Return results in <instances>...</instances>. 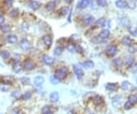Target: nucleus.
I'll list each match as a JSON object with an SVG mask.
<instances>
[{"instance_id":"1","label":"nucleus","mask_w":137,"mask_h":114,"mask_svg":"<svg viewBox=\"0 0 137 114\" xmlns=\"http://www.w3.org/2000/svg\"><path fill=\"white\" fill-rule=\"evenodd\" d=\"M68 74V70L66 67H61L56 71V77L59 80H63Z\"/></svg>"},{"instance_id":"2","label":"nucleus","mask_w":137,"mask_h":114,"mask_svg":"<svg viewBox=\"0 0 137 114\" xmlns=\"http://www.w3.org/2000/svg\"><path fill=\"white\" fill-rule=\"evenodd\" d=\"M118 52V49H117V47L114 45H109L107 49H106V53L108 56L110 57H113L115 56L117 54Z\"/></svg>"},{"instance_id":"3","label":"nucleus","mask_w":137,"mask_h":114,"mask_svg":"<svg viewBox=\"0 0 137 114\" xmlns=\"http://www.w3.org/2000/svg\"><path fill=\"white\" fill-rule=\"evenodd\" d=\"M118 23L120 24V25L124 27V28H130V20L126 16H123L120 17V18H118Z\"/></svg>"},{"instance_id":"4","label":"nucleus","mask_w":137,"mask_h":114,"mask_svg":"<svg viewBox=\"0 0 137 114\" xmlns=\"http://www.w3.org/2000/svg\"><path fill=\"white\" fill-rule=\"evenodd\" d=\"M73 71H74V74H76L78 80H81L82 78L84 75V72L82 67H80L78 65H74L73 66Z\"/></svg>"},{"instance_id":"5","label":"nucleus","mask_w":137,"mask_h":114,"mask_svg":"<svg viewBox=\"0 0 137 114\" xmlns=\"http://www.w3.org/2000/svg\"><path fill=\"white\" fill-rule=\"evenodd\" d=\"M23 67L26 70H32L35 67V64L31 60H26L23 64Z\"/></svg>"},{"instance_id":"6","label":"nucleus","mask_w":137,"mask_h":114,"mask_svg":"<svg viewBox=\"0 0 137 114\" xmlns=\"http://www.w3.org/2000/svg\"><path fill=\"white\" fill-rule=\"evenodd\" d=\"M115 5L120 9H124L128 8V2L126 0H117L115 2Z\"/></svg>"},{"instance_id":"7","label":"nucleus","mask_w":137,"mask_h":114,"mask_svg":"<svg viewBox=\"0 0 137 114\" xmlns=\"http://www.w3.org/2000/svg\"><path fill=\"white\" fill-rule=\"evenodd\" d=\"M44 83V77L43 76H37L34 79V84L37 87H42Z\"/></svg>"},{"instance_id":"8","label":"nucleus","mask_w":137,"mask_h":114,"mask_svg":"<svg viewBox=\"0 0 137 114\" xmlns=\"http://www.w3.org/2000/svg\"><path fill=\"white\" fill-rule=\"evenodd\" d=\"M124 63L126 66H128L130 67H131L132 66H133L134 63H135V57L133 55H129L127 57H126L124 59Z\"/></svg>"},{"instance_id":"9","label":"nucleus","mask_w":137,"mask_h":114,"mask_svg":"<svg viewBox=\"0 0 137 114\" xmlns=\"http://www.w3.org/2000/svg\"><path fill=\"white\" fill-rule=\"evenodd\" d=\"M94 21V18L91 15H85L83 17V22L87 26L91 25Z\"/></svg>"},{"instance_id":"10","label":"nucleus","mask_w":137,"mask_h":114,"mask_svg":"<svg viewBox=\"0 0 137 114\" xmlns=\"http://www.w3.org/2000/svg\"><path fill=\"white\" fill-rule=\"evenodd\" d=\"M19 46H20V48H22V50L27 51L30 48V42H29V41L27 39L24 38V39H22V41H21V42L19 44Z\"/></svg>"},{"instance_id":"11","label":"nucleus","mask_w":137,"mask_h":114,"mask_svg":"<svg viewBox=\"0 0 137 114\" xmlns=\"http://www.w3.org/2000/svg\"><path fill=\"white\" fill-rule=\"evenodd\" d=\"M121 88L125 91H130L133 89V85L127 80H124L121 84Z\"/></svg>"},{"instance_id":"12","label":"nucleus","mask_w":137,"mask_h":114,"mask_svg":"<svg viewBox=\"0 0 137 114\" xmlns=\"http://www.w3.org/2000/svg\"><path fill=\"white\" fill-rule=\"evenodd\" d=\"M121 42L123 45L130 47L133 45V40L129 36H124L121 40Z\"/></svg>"},{"instance_id":"13","label":"nucleus","mask_w":137,"mask_h":114,"mask_svg":"<svg viewBox=\"0 0 137 114\" xmlns=\"http://www.w3.org/2000/svg\"><path fill=\"white\" fill-rule=\"evenodd\" d=\"M0 81L2 84H6V85H9L12 83V79L11 76H3L0 79Z\"/></svg>"},{"instance_id":"14","label":"nucleus","mask_w":137,"mask_h":114,"mask_svg":"<svg viewBox=\"0 0 137 114\" xmlns=\"http://www.w3.org/2000/svg\"><path fill=\"white\" fill-rule=\"evenodd\" d=\"M110 32L109 29H104L100 32L98 37L100 38H101L102 40H104V39H107L110 36Z\"/></svg>"},{"instance_id":"15","label":"nucleus","mask_w":137,"mask_h":114,"mask_svg":"<svg viewBox=\"0 0 137 114\" xmlns=\"http://www.w3.org/2000/svg\"><path fill=\"white\" fill-rule=\"evenodd\" d=\"M59 96L57 91H53L50 94V100L52 103H56L59 100Z\"/></svg>"},{"instance_id":"16","label":"nucleus","mask_w":137,"mask_h":114,"mask_svg":"<svg viewBox=\"0 0 137 114\" xmlns=\"http://www.w3.org/2000/svg\"><path fill=\"white\" fill-rule=\"evenodd\" d=\"M90 4H91L90 0H81L78 4V6L82 9H85V8H88Z\"/></svg>"},{"instance_id":"17","label":"nucleus","mask_w":137,"mask_h":114,"mask_svg":"<svg viewBox=\"0 0 137 114\" xmlns=\"http://www.w3.org/2000/svg\"><path fill=\"white\" fill-rule=\"evenodd\" d=\"M41 5V2L38 1H31L29 4V7L33 10H37L40 8Z\"/></svg>"},{"instance_id":"18","label":"nucleus","mask_w":137,"mask_h":114,"mask_svg":"<svg viewBox=\"0 0 137 114\" xmlns=\"http://www.w3.org/2000/svg\"><path fill=\"white\" fill-rule=\"evenodd\" d=\"M83 67H85V69H91V68H93L94 67V63L92 61V60H86V61H85L84 63H82V64H80Z\"/></svg>"},{"instance_id":"19","label":"nucleus","mask_w":137,"mask_h":114,"mask_svg":"<svg viewBox=\"0 0 137 114\" xmlns=\"http://www.w3.org/2000/svg\"><path fill=\"white\" fill-rule=\"evenodd\" d=\"M22 69V66L21 65V64L18 62V60H15L14 62V64L12 65V70L15 73H18Z\"/></svg>"},{"instance_id":"20","label":"nucleus","mask_w":137,"mask_h":114,"mask_svg":"<svg viewBox=\"0 0 137 114\" xmlns=\"http://www.w3.org/2000/svg\"><path fill=\"white\" fill-rule=\"evenodd\" d=\"M43 41L44 43L47 46V47H50L52 45V43H53V40H52V38L47 35H44L43 37Z\"/></svg>"},{"instance_id":"21","label":"nucleus","mask_w":137,"mask_h":114,"mask_svg":"<svg viewBox=\"0 0 137 114\" xmlns=\"http://www.w3.org/2000/svg\"><path fill=\"white\" fill-rule=\"evenodd\" d=\"M56 2L54 1H50L46 5V8L48 12H53L56 8Z\"/></svg>"},{"instance_id":"22","label":"nucleus","mask_w":137,"mask_h":114,"mask_svg":"<svg viewBox=\"0 0 137 114\" xmlns=\"http://www.w3.org/2000/svg\"><path fill=\"white\" fill-rule=\"evenodd\" d=\"M94 25H95V26H97V27H104L105 25H106V19H105L104 18H101L94 22Z\"/></svg>"},{"instance_id":"23","label":"nucleus","mask_w":137,"mask_h":114,"mask_svg":"<svg viewBox=\"0 0 137 114\" xmlns=\"http://www.w3.org/2000/svg\"><path fill=\"white\" fill-rule=\"evenodd\" d=\"M105 88L109 91H113L117 88V84H114V83H108L105 85Z\"/></svg>"},{"instance_id":"24","label":"nucleus","mask_w":137,"mask_h":114,"mask_svg":"<svg viewBox=\"0 0 137 114\" xmlns=\"http://www.w3.org/2000/svg\"><path fill=\"white\" fill-rule=\"evenodd\" d=\"M7 41L9 44H15L18 41V37L15 35H10L8 36Z\"/></svg>"},{"instance_id":"25","label":"nucleus","mask_w":137,"mask_h":114,"mask_svg":"<svg viewBox=\"0 0 137 114\" xmlns=\"http://www.w3.org/2000/svg\"><path fill=\"white\" fill-rule=\"evenodd\" d=\"M43 60H44V61L45 62V63L47 64H51L52 63H54V57H52L51 56H49L47 55H44L43 56Z\"/></svg>"},{"instance_id":"26","label":"nucleus","mask_w":137,"mask_h":114,"mask_svg":"<svg viewBox=\"0 0 137 114\" xmlns=\"http://www.w3.org/2000/svg\"><path fill=\"white\" fill-rule=\"evenodd\" d=\"M63 51H64V48H63L62 46H57L54 50V55L56 56H59L62 54Z\"/></svg>"},{"instance_id":"27","label":"nucleus","mask_w":137,"mask_h":114,"mask_svg":"<svg viewBox=\"0 0 137 114\" xmlns=\"http://www.w3.org/2000/svg\"><path fill=\"white\" fill-rule=\"evenodd\" d=\"M58 12L60 16H64L69 13V8L67 6H62V8H60Z\"/></svg>"},{"instance_id":"28","label":"nucleus","mask_w":137,"mask_h":114,"mask_svg":"<svg viewBox=\"0 0 137 114\" xmlns=\"http://www.w3.org/2000/svg\"><path fill=\"white\" fill-rule=\"evenodd\" d=\"M92 102L94 103V104H95V105H101L103 102V98L100 96H95L94 97H93Z\"/></svg>"},{"instance_id":"29","label":"nucleus","mask_w":137,"mask_h":114,"mask_svg":"<svg viewBox=\"0 0 137 114\" xmlns=\"http://www.w3.org/2000/svg\"><path fill=\"white\" fill-rule=\"evenodd\" d=\"M59 79H58L56 77V75H51L50 77V82L52 84H54V85H56V84H58L59 83Z\"/></svg>"},{"instance_id":"30","label":"nucleus","mask_w":137,"mask_h":114,"mask_svg":"<svg viewBox=\"0 0 137 114\" xmlns=\"http://www.w3.org/2000/svg\"><path fill=\"white\" fill-rule=\"evenodd\" d=\"M113 63L114 64L115 66H117V67H121L123 66V62L120 58H115L113 60Z\"/></svg>"},{"instance_id":"31","label":"nucleus","mask_w":137,"mask_h":114,"mask_svg":"<svg viewBox=\"0 0 137 114\" xmlns=\"http://www.w3.org/2000/svg\"><path fill=\"white\" fill-rule=\"evenodd\" d=\"M129 32L133 37H137V27L130 26L129 28Z\"/></svg>"},{"instance_id":"32","label":"nucleus","mask_w":137,"mask_h":114,"mask_svg":"<svg viewBox=\"0 0 137 114\" xmlns=\"http://www.w3.org/2000/svg\"><path fill=\"white\" fill-rule=\"evenodd\" d=\"M128 101H130L133 104H135V103H137V95L136 94H130L128 97Z\"/></svg>"},{"instance_id":"33","label":"nucleus","mask_w":137,"mask_h":114,"mask_svg":"<svg viewBox=\"0 0 137 114\" xmlns=\"http://www.w3.org/2000/svg\"><path fill=\"white\" fill-rule=\"evenodd\" d=\"M97 5L100 7H106L108 5V0H97Z\"/></svg>"},{"instance_id":"34","label":"nucleus","mask_w":137,"mask_h":114,"mask_svg":"<svg viewBox=\"0 0 137 114\" xmlns=\"http://www.w3.org/2000/svg\"><path fill=\"white\" fill-rule=\"evenodd\" d=\"M18 8H13L11 10V12H9V16L12 18H16L18 15Z\"/></svg>"},{"instance_id":"35","label":"nucleus","mask_w":137,"mask_h":114,"mask_svg":"<svg viewBox=\"0 0 137 114\" xmlns=\"http://www.w3.org/2000/svg\"><path fill=\"white\" fill-rule=\"evenodd\" d=\"M1 31L3 33H8L11 31V27L8 25H3L1 26Z\"/></svg>"},{"instance_id":"36","label":"nucleus","mask_w":137,"mask_h":114,"mask_svg":"<svg viewBox=\"0 0 137 114\" xmlns=\"http://www.w3.org/2000/svg\"><path fill=\"white\" fill-rule=\"evenodd\" d=\"M20 82L22 83L23 85H27L30 84V78L27 77H23L20 78Z\"/></svg>"},{"instance_id":"37","label":"nucleus","mask_w":137,"mask_h":114,"mask_svg":"<svg viewBox=\"0 0 137 114\" xmlns=\"http://www.w3.org/2000/svg\"><path fill=\"white\" fill-rule=\"evenodd\" d=\"M21 97H22V100H29L31 97V93L30 91H27V92L25 93L24 94H22V96H21Z\"/></svg>"},{"instance_id":"38","label":"nucleus","mask_w":137,"mask_h":114,"mask_svg":"<svg viewBox=\"0 0 137 114\" xmlns=\"http://www.w3.org/2000/svg\"><path fill=\"white\" fill-rule=\"evenodd\" d=\"M41 113L42 114H47V113H51V108L50 106L47 105V106H44L43 108L41 110Z\"/></svg>"},{"instance_id":"39","label":"nucleus","mask_w":137,"mask_h":114,"mask_svg":"<svg viewBox=\"0 0 137 114\" xmlns=\"http://www.w3.org/2000/svg\"><path fill=\"white\" fill-rule=\"evenodd\" d=\"M0 55L2 56V57L3 58V59H8L9 57H10V53L8 52V51H6V50H5V51H1V53H0Z\"/></svg>"},{"instance_id":"40","label":"nucleus","mask_w":137,"mask_h":114,"mask_svg":"<svg viewBox=\"0 0 137 114\" xmlns=\"http://www.w3.org/2000/svg\"><path fill=\"white\" fill-rule=\"evenodd\" d=\"M66 49H67V50L69 51V52H71V53H75L76 51V46H74V45H72V44H70V45H67V47H66Z\"/></svg>"},{"instance_id":"41","label":"nucleus","mask_w":137,"mask_h":114,"mask_svg":"<svg viewBox=\"0 0 137 114\" xmlns=\"http://www.w3.org/2000/svg\"><path fill=\"white\" fill-rule=\"evenodd\" d=\"M128 51H129L130 54L133 55V54H135L136 51H137V48L136 46H134V45H131V46L129 47Z\"/></svg>"},{"instance_id":"42","label":"nucleus","mask_w":137,"mask_h":114,"mask_svg":"<svg viewBox=\"0 0 137 114\" xmlns=\"http://www.w3.org/2000/svg\"><path fill=\"white\" fill-rule=\"evenodd\" d=\"M133 107V103H131L130 101H127L124 104V109L126 110H129L132 109Z\"/></svg>"},{"instance_id":"43","label":"nucleus","mask_w":137,"mask_h":114,"mask_svg":"<svg viewBox=\"0 0 137 114\" xmlns=\"http://www.w3.org/2000/svg\"><path fill=\"white\" fill-rule=\"evenodd\" d=\"M10 88L6 86V84H0V91L2 92H8L9 91Z\"/></svg>"},{"instance_id":"44","label":"nucleus","mask_w":137,"mask_h":114,"mask_svg":"<svg viewBox=\"0 0 137 114\" xmlns=\"http://www.w3.org/2000/svg\"><path fill=\"white\" fill-rule=\"evenodd\" d=\"M12 96L15 98H18L20 97L21 96V94H20V91L19 90H14L12 93Z\"/></svg>"},{"instance_id":"45","label":"nucleus","mask_w":137,"mask_h":114,"mask_svg":"<svg viewBox=\"0 0 137 114\" xmlns=\"http://www.w3.org/2000/svg\"><path fill=\"white\" fill-rule=\"evenodd\" d=\"M136 7V5L135 4V2L133 1V0H130V2H128V8H130V9H134Z\"/></svg>"},{"instance_id":"46","label":"nucleus","mask_w":137,"mask_h":114,"mask_svg":"<svg viewBox=\"0 0 137 114\" xmlns=\"http://www.w3.org/2000/svg\"><path fill=\"white\" fill-rule=\"evenodd\" d=\"M13 2H14V0H6V1H5V5H6V6L8 8H10V7L12 6Z\"/></svg>"},{"instance_id":"47","label":"nucleus","mask_w":137,"mask_h":114,"mask_svg":"<svg viewBox=\"0 0 137 114\" xmlns=\"http://www.w3.org/2000/svg\"><path fill=\"white\" fill-rule=\"evenodd\" d=\"M22 28L23 31H25V32H27V31L28 30V28H29V25H28L27 23L24 22V23H22Z\"/></svg>"},{"instance_id":"48","label":"nucleus","mask_w":137,"mask_h":114,"mask_svg":"<svg viewBox=\"0 0 137 114\" xmlns=\"http://www.w3.org/2000/svg\"><path fill=\"white\" fill-rule=\"evenodd\" d=\"M76 51H78V52H79V53H82V52H83V48L82 47V46H80L79 45H76Z\"/></svg>"},{"instance_id":"49","label":"nucleus","mask_w":137,"mask_h":114,"mask_svg":"<svg viewBox=\"0 0 137 114\" xmlns=\"http://www.w3.org/2000/svg\"><path fill=\"white\" fill-rule=\"evenodd\" d=\"M4 22H5V18H4V17H3L2 15H0V25L3 24Z\"/></svg>"},{"instance_id":"50","label":"nucleus","mask_w":137,"mask_h":114,"mask_svg":"<svg viewBox=\"0 0 137 114\" xmlns=\"http://www.w3.org/2000/svg\"><path fill=\"white\" fill-rule=\"evenodd\" d=\"M72 8L70 9V12H69V18H68V22H71V15H72Z\"/></svg>"},{"instance_id":"51","label":"nucleus","mask_w":137,"mask_h":114,"mask_svg":"<svg viewBox=\"0 0 137 114\" xmlns=\"http://www.w3.org/2000/svg\"><path fill=\"white\" fill-rule=\"evenodd\" d=\"M65 2L68 4H71V3H72L73 2H74V0H65Z\"/></svg>"},{"instance_id":"52","label":"nucleus","mask_w":137,"mask_h":114,"mask_svg":"<svg viewBox=\"0 0 137 114\" xmlns=\"http://www.w3.org/2000/svg\"><path fill=\"white\" fill-rule=\"evenodd\" d=\"M67 114H76V113L74 111H73V110H69Z\"/></svg>"},{"instance_id":"53","label":"nucleus","mask_w":137,"mask_h":114,"mask_svg":"<svg viewBox=\"0 0 137 114\" xmlns=\"http://www.w3.org/2000/svg\"><path fill=\"white\" fill-rule=\"evenodd\" d=\"M133 1L135 2V4L136 5V6H137V0H133Z\"/></svg>"},{"instance_id":"54","label":"nucleus","mask_w":137,"mask_h":114,"mask_svg":"<svg viewBox=\"0 0 137 114\" xmlns=\"http://www.w3.org/2000/svg\"><path fill=\"white\" fill-rule=\"evenodd\" d=\"M136 83L137 84V77H136Z\"/></svg>"},{"instance_id":"55","label":"nucleus","mask_w":137,"mask_h":114,"mask_svg":"<svg viewBox=\"0 0 137 114\" xmlns=\"http://www.w3.org/2000/svg\"><path fill=\"white\" fill-rule=\"evenodd\" d=\"M0 66H1V67H3V65H2V64H1V63H0Z\"/></svg>"},{"instance_id":"56","label":"nucleus","mask_w":137,"mask_h":114,"mask_svg":"<svg viewBox=\"0 0 137 114\" xmlns=\"http://www.w3.org/2000/svg\"><path fill=\"white\" fill-rule=\"evenodd\" d=\"M47 114H53V113H47Z\"/></svg>"},{"instance_id":"57","label":"nucleus","mask_w":137,"mask_h":114,"mask_svg":"<svg viewBox=\"0 0 137 114\" xmlns=\"http://www.w3.org/2000/svg\"><path fill=\"white\" fill-rule=\"evenodd\" d=\"M136 25H137V23H136Z\"/></svg>"}]
</instances>
